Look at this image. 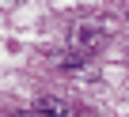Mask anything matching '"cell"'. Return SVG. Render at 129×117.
Masks as SVG:
<instances>
[{"instance_id":"obj_1","label":"cell","mask_w":129,"mask_h":117,"mask_svg":"<svg viewBox=\"0 0 129 117\" xmlns=\"http://www.w3.org/2000/svg\"><path fill=\"white\" fill-rule=\"evenodd\" d=\"M69 42H72V49L76 53H95L103 42H106V30L103 27H91V23H84V27H72V34H69Z\"/></svg>"},{"instance_id":"obj_2","label":"cell","mask_w":129,"mask_h":117,"mask_svg":"<svg viewBox=\"0 0 129 117\" xmlns=\"http://www.w3.org/2000/svg\"><path fill=\"white\" fill-rule=\"evenodd\" d=\"M34 113H42V117H80V113H76L69 102H64V98H49V94L34 102Z\"/></svg>"}]
</instances>
